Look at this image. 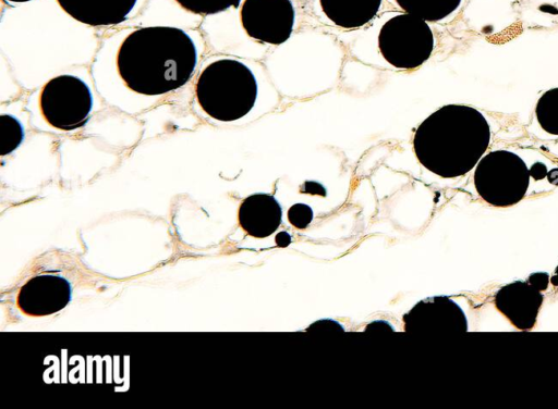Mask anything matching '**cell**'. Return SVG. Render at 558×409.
<instances>
[{
    "instance_id": "cell-20",
    "label": "cell",
    "mask_w": 558,
    "mask_h": 409,
    "mask_svg": "<svg viewBox=\"0 0 558 409\" xmlns=\"http://www.w3.org/2000/svg\"><path fill=\"white\" fill-rule=\"evenodd\" d=\"M527 282L539 290H545L549 283V275L545 272L533 273L529 276Z\"/></svg>"
},
{
    "instance_id": "cell-9",
    "label": "cell",
    "mask_w": 558,
    "mask_h": 409,
    "mask_svg": "<svg viewBox=\"0 0 558 409\" xmlns=\"http://www.w3.org/2000/svg\"><path fill=\"white\" fill-rule=\"evenodd\" d=\"M71 297V284L64 277L39 274L22 285L16 296V305L26 315L45 317L63 309Z\"/></svg>"
},
{
    "instance_id": "cell-13",
    "label": "cell",
    "mask_w": 558,
    "mask_h": 409,
    "mask_svg": "<svg viewBox=\"0 0 558 409\" xmlns=\"http://www.w3.org/2000/svg\"><path fill=\"white\" fill-rule=\"evenodd\" d=\"M383 0H318L324 15L344 29L360 28L378 13Z\"/></svg>"
},
{
    "instance_id": "cell-5",
    "label": "cell",
    "mask_w": 558,
    "mask_h": 409,
    "mask_svg": "<svg viewBox=\"0 0 558 409\" xmlns=\"http://www.w3.org/2000/svg\"><path fill=\"white\" fill-rule=\"evenodd\" d=\"M378 48L384 59L397 69L422 65L434 49V34L426 21L399 13L388 18L378 34Z\"/></svg>"
},
{
    "instance_id": "cell-15",
    "label": "cell",
    "mask_w": 558,
    "mask_h": 409,
    "mask_svg": "<svg viewBox=\"0 0 558 409\" xmlns=\"http://www.w3.org/2000/svg\"><path fill=\"white\" fill-rule=\"evenodd\" d=\"M535 115L545 132L558 135V87L541 96L536 103Z\"/></svg>"
},
{
    "instance_id": "cell-2",
    "label": "cell",
    "mask_w": 558,
    "mask_h": 409,
    "mask_svg": "<svg viewBox=\"0 0 558 409\" xmlns=\"http://www.w3.org/2000/svg\"><path fill=\"white\" fill-rule=\"evenodd\" d=\"M489 141V124L477 109L446 104L418 125L413 150L425 169L440 177L454 178L477 164Z\"/></svg>"
},
{
    "instance_id": "cell-25",
    "label": "cell",
    "mask_w": 558,
    "mask_h": 409,
    "mask_svg": "<svg viewBox=\"0 0 558 409\" xmlns=\"http://www.w3.org/2000/svg\"><path fill=\"white\" fill-rule=\"evenodd\" d=\"M550 282L553 283V285L557 286L558 285V267L556 268L555 270V275L550 278Z\"/></svg>"
},
{
    "instance_id": "cell-3",
    "label": "cell",
    "mask_w": 558,
    "mask_h": 409,
    "mask_svg": "<svg viewBox=\"0 0 558 409\" xmlns=\"http://www.w3.org/2000/svg\"><path fill=\"white\" fill-rule=\"evenodd\" d=\"M195 95L207 115L232 122L245 116L254 107L257 84L252 71L241 61L219 59L201 72Z\"/></svg>"
},
{
    "instance_id": "cell-17",
    "label": "cell",
    "mask_w": 558,
    "mask_h": 409,
    "mask_svg": "<svg viewBox=\"0 0 558 409\" xmlns=\"http://www.w3.org/2000/svg\"><path fill=\"white\" fill-rule=\"evenodd\" d=\"M184 10L199 15H211L238 8L242 0H174Z\"/></svg>"
},
{
    "instance_id": "cell-7",
    "label": "cell",
    "mask_w": 558,
    "mask_h": 409,
    "mask_svg": "<svg viewBox=\"0 0 558 409\" xmlns=\"http://www.w3.org/2000/svg\"><path fill=\"white\" fill-rule=\"evenodd\" d=\"M240 21L253 39L270 45H281L292 34L295 10L291 0H244Z\"/></svg>"
},
{
    "instance_id": "cell-4",
    "label": "cell",
    "mask_w": 558,
    "mask_h": 409,
    "mask_svg": "<svg viewBox=\"0 0 558 409\" xmlns=\"http://www.w3.org/2000/svg\"><path fill=\"white\" fill-rule=\"evenodd\" d=\"M530 176V170L517 153L495 150L480 159L473 179L475 189L484 201L505 208L524 198Z\"/></svg>"
},
{
    "instance_id": "cell-16",
    "label": "cell",
    "mask_w": 558,
    "mask_h": 409,
    "mask_svg": "<svg viewBox=\"0 0 558 409\" xmlns=\"http://www.w3.org/2000/svg\"><path fill=\"white\" fill-rule=\"evenodd\" d=\"M24 139V128L21 122L10 114L0 115V154L13 152Z\"/></svg>"
},
{
    "instance_id": "cell-14",
    "label": "cell",
    "mask_w": 558,
    "mask_h": 409,
    "mask_svg": "<svg viewBox=\"0 0 558 409\" xmlns=\"http://www.w3.org/2000/svg\"><path fill=\"white\" fill-rule=\"evenodd\" d=\"M405 13L426 22H439L452 14L461 0H393Z\"/></svg>"
},
{
    "instance_id": "cell-23",
    "label": "cell",
    "mask_w": 558,
    "mask_h": 409,
    "mask_svg": "<svg viewBox=\"0 0 558 409\" xmlns=\"http://www.w3.org/2000/svg\"><path fill=\"white\" fill-rule=\"evenodd\" d=\"M275 240L279 247H287L291 243V236L287 232H280L276 235Z\"/></svg>"
},
{
    "instance_id": "cell-19",
    "label": "cell",
    "mask_w": 558,
    "mask_h": 409,
    "mask_svg": "<svg viewBox=\"0 0 558 409\" xmlns=\"http://www.w3.org/2000/svg\"><path fill=\"white\" fill-rule=\"evenodd\" d=\"M307 332H342L344 331L343 326L339 324L337 321L332 320H319L314 322L306 329Z\"/></svg>"
},
{
    "instance_id": "cell-24",
    "label": "cell",
    "mask_w": 558,
    "mask_h": 409,
    "mask_svg": "<svg viewBox=\"0 0 558 409\" xmlns=\"http://www.w3.org/2000/svg\"><path fill=\"white\" fill-rule=\"evenodd\" d=\"M547 178L549 183L558 185V169H553L547 172Z\"/></svg>"
},
{
    "instance_id": "cell-11",
    "label": "cell",
    "mask_w": 558,
    "mask_h": 409,
    "mask_svg": "<svg viewBox=\"0 0 558 409\" xmlns=\"http://www.w3.org/2000/svg\"><path fill=\"white\" fill-rule=\"evenodd\" d=\"M75 21L89 26H112L126 21L138 0H57Z\"/></svg>"
},
{
    "instance_id": "cell-6",
    "label": "cell",
    "mask_w": 558,
    "mask_h": 409,
    "mask_svg": "<svg viewBox=\"0 0 558 409\" xmlns=\"http://www.w3.org/2000/svg\"><path fill=\"white\" fill-rule=\"evenodd\" d=\"M93 94L81 78L63 74L45 84L39 96V107L47 123L61 131L83 127L93 109Z\"/></svg>"
},
{
    "instance_id": "cell-12",
    "label": "cell",
    "mask_w": 558,
    "mask_h": 409,
    "mask_svg": "<svg viewBox=\"0 0 558 409\" xmlns=\"http://www.w3.org/2000/svg\"><path fill=\"white\" fill-rule=\"evenodd\" d=\"M281 207L277 199L268 194H253L239 207L238 219L242 230L255 238L270 236L281 223Z\"/></svg>"
},
{
    "instance_id": "cell-26",
    "label": "cell",
    "mask_w": 558,
    "mask_h": 409,
    "mask_svg": "<svg viewBox=\"0 0 558 409\" xmlns=\"http://www.w3.org/2000/svg\"><path fill=\"white\" fill-rule=\"evenodd\" d=\"M4 1L11 2V3H24V2L32 1V0H4Z\"/></svg>"
},
{
    "instance_id": "cell-8",
    "label": "cell",
    "mask_w": 558,
    "mask_h": 409,
    "mask_svg": "<svg viewBox=\"0 0 558 409\" xmlns=\"http://www.w3.org/2000/svg\"><path fill=\"white\" fill-rule=\"evenodd\" d=\"M404 331L412 334L461 333L468 331L463 310L447 296L418 301L403 315Z\"/></svg>"
},
{
    "instance_id": "cell-10",
    "label": "cell",
    "mask_w": 558,
    "mask_h": 409,
    "mask_svg": "<svg viewBox=\"0 0 558 409\" xmlns=\"http://www.w3.org/2000/svg\"><path fill=\"white\" fill-rule=\"evenodd\" d=\"M543 299L542 290L530 282L515 281L496 293L494 303L514 327L527 331L536 323Z\"/></svg>"
},
{
    "instance_id": "cell-21",
    "label": "cell",
    "mask_w": 558,
    "mask_h": 409,
    "mask_svg": "<svg viewBox=\"0 0 558 409\" xmlns=\"http://www.w3.org/2000/svg\"><path fill=\"white\" fill-rule=\"evenodd\" d=\"M530 175L536 181L544 178L547 175V168L541 162H536L530 169Z\"/></svg>"
},
{
    "instance_id": "cell-1",
    "label": "cell",
    "mask_w": 558,
    "mask_h": 409,
    "mask_svg": "<svg viewBox=\"0 0 558 409\" xmlns=\"http://www.w3.org/2000/svg\"><path fill=\"white\" fill-rule=\"evenodd\" d=\"M193 38L173 26H147L133 30L122 41L117 66L134 92L158 96L184 86L197 64Z\"/></svg>"
},
{
    "instance_id": "cell-18",
    "label": "cell",
    "mask_w": 558,
    "mask_h": 409,
    "mask_svg": "<svg viewBox=\"0 0 558 409\" xmlns=\"http://www.w3.org/2000/svg\"><path fill=\"white\" fill-rule=\"evenodd\" d=\"M288 220L296 228H305L313 220V210L305 203H295L288 210Z\"/></svg>"
},
{
    "instance_id": "cell-22",
    "label": "cell",
    "mask_w": 558,
    "mask_h": 409,
    "mask_svg": "<svg viewBox=\"0 0 558 409\" xmlns=\"http://www.w3.org/2000/svg\"><path fill=\"white\" fill-rule=\"evenodd\" d=\"M380 332L381 331H392V327L386 321H374L369 323L365 331L366 332Z\"/></svg>"
}]
</instances>
